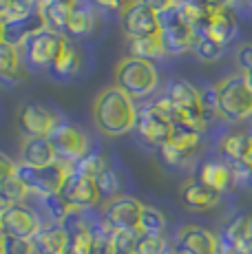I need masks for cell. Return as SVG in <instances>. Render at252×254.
Returning <instances> with one entry per match:
<instances>
[{
    "label": "cell",
    "mask_w": 252,
    "mask_h": 254,
    "mask_svg": "<svg viewBox=\"0 0 252 254\" xmlns=\"http://www.w3.org/2000/svg\"><path fill=\"white\" fill-rule=\"evenodd\" d=\"M56 124L58 117L53 115V111L38 102H27L18 111V128L25 137H49Z\"/></svg>",
    "instance_id": "cell-15"
},
{
    "label": "cell",
    "mask_w": 252,
    "mask_h": 254,
    "mask_svg": "<svg viewBox=\"0 0 252 254\" xmlns=\"http://www.w3.org/2000/svg\"><path fill=\"white\" fill-rule=\"evenodd\" d=\"M45 223L40 221L38 212L29 208L27 203H18L2 212V234L4 237H16V239H29L33 241L40 228Z\"/></svg>",
    "instance_id": "cell-13"
},
{
    "label": "cell",
    "mask_w": 252,
    "mask_h": 254,
    "mask_svg": "<svg viewBox=\"0 0 252 254\" xmlns=\"http://www.w3.org/2000/svg\"><path fill=\"white\" fill-rule=\"evenodd\" d=\"M95 186H98V192H100V201H104V203L118 199L120 192H122V179H120V175L111 166H106L95 177Z\"/></svg>",
    "instance_id": "cell-31"
},
{
    "label": "cell",
    "mask_w": 252,
    "mask_h": 254,
    "mask_svg": "<svg viewBox=\"0 0 252 254\" xmlns=\"http://www.w3.org/2000/svg\"><path fill=\"white\" fill-rule=\"evenodd\" d=\"M0 254H4V234H0Z\"/></svg>",
    "instance_id": "cell-50"
},
{
    "label": "cell",
    "mask_w": 252,
    "mask_h": 254,
    "mask_svg": "<svg viewBox=\"0 0 252 254\" xmlns=\"http://www.w3.org/2000/svg\"><path fill=\"white\" fill-rule=\"evenodd\" d=\"M62 42H64V36L51 31V29H42L36 36H31L25 45L20 47L22 53V62L27 66H33V69H51L53 60H56L58 51H60Z\"/></svg>",
    "instance_id": "cell-8"
},
{
    "label": "cell",
    "mask_w": 252,
    "mask_h": 254,
    "mask_svg": "<svg viewBox=\"0 0 252 254\" xmlns=\"http://www.w3.org/2000/svg\"><path fill=\"white\" fill-rule=\"evenodd\" d=\"M139 239H142L139 230H113L109 241V254H137Z\"/></svg>",
    "instance_id": "cell-32"
},
{
    "label": "cell",
    "mask_w": 252,
    "mask_h": 254,
    "mask_svg": "<svg viewBox=\"0 0 252 254\" xmlns=\"http://www.w3.org/2000/svg\"><path fill=\"white\" fill-rule=\"evenodd\" d=\"M217 115L226 122H244L252 117V89L241 77V73H232L215 86Z\"/></svg>",
    "instance_id": "cell-3"
},
{
    "label": "cell",
    "mask_w": 252,
    "mask_h": 254,
    "mask_svg": "<svg viewBox=\"0 0 252 254\" xmlns=\"http://www.w3.org/2000/svg\"><path fill=\"white\" fill-rule=\"evenodd\" d=\"M171 248L173 246L164 237H144L142 234L137 254H166V252H171Z\"/></svg>",
    "instance_id": "cell-38"
},
{
    "label": "cell",
    "mask_w": 252,
    "mask_h": 254,
    "mask_svg": "<svg viewBox=\"0 0 252 254\" xmlns=\"http://www.w3.org/2000/svg\"><path fill=\"white\" fill-rule=\"evenodd\" d=\"M0 234H2V212H0Z\"/></svg>",
    "instance_id": "cell-51"
},
{
    "label": "cell",
    "mask_w": 252,
    "mask_h": 254,
    "mask_svg": "<svg viewBox=\"0 0 252 254\" xmlns=\"http://www.w3.org/2000/svg\"><path fill=\"white\" fill-rule=\"evenodd\" d=\"M137 106L124 91L118 86H109L95 97L93 104V122L98 130L106 137H120L135 128L137 122Z\"/></svg>",
    "instance_id": "cell-1"
},
{
    "label": "cell",
    "mask_w": 252,
    "mask_h": 254,
    "mask_svg": "<svg viewBox=\"0 0 252 254\" xmlns=\"http://www.w3.org/2000/svg\"><path fill=\"white\" fill-rule=\"evenodd\" d=\"M159 84V73L155 62L139 60V58H124L115 69V86L124 91L130 100H144L153 95Z\"/></svg>",
    "instance_id": "cell-2"
},
{
    "label": "cell",
    "mask_w": 252,
    "mask_h": 254,
    "mask_svg": "<svg viewBox=\"0 0 252 254\" xmlns=\"http://www.w3.org/2000/svg\"><path fill=\"white\" fill-rule=\"evenodd\" d=\"M95 22H98V18H95L93 9H91L89 4H84L82 0H77V4L71 9L64 38H84V36H89V33L95 29Z\"/></svg>",
    "instance_id": "cell-27"
},
{
    "label": "cell",
    "mask_w": 252,
    "mask_h": 254,
    "mask_svg": "<svg viewBox=\"0 0 252 254\" xmlns=\"http://www.w3.org/2000/svg\"><path fill=\"white\" fill-rule=\"evenodd\" d=\"M177 2L184 4V7L197 9V11H212V9H217L219 4H224L221 0H177Z\"/></svg>",
    "instance_id": "cell-42"
},
{
    "label": "cell",
    "mask_w": 252,
    "mask_h": 254,
    "mask_svg": "<svg viewBox=\"0 0 252 254\" xmlns=\"http://www.w3.org/2000/svg\"><path fill=\"white\" fill-rule=\"evenodd\" d=\"M173 246L177 254H219L217 234L201 226H184Z\"/></svg>",
    "instance_id": "cell-16"
},
{
    "label": "cell",
    "mask_w": 252,
    "mask_h": 254,
    "mask_svg": "<svg viewBox=\"0 0 252 254\" xmlns=\"http://www.w3.org/2000/svg\"><path fill=\"white\" fill-rule=\"evenodd\" d=\"M95 9H104V11H113V13H122L133 0H89Z\"/></svg>",
    "instance_id": "cell-41"
},
{
    "label": "cell",
    "mask_w": 252,
    "mask_h": 254,
    "mask_svg": "<svg viewBox=\"0 0 252 254\" xmlns=\"http://www.w3.org/2000/svg\"><path fill=\"white\" fill-rule=\"evenodd\" d=\"M235 58H237V66H239L241 77L248 82V86L252 89V42L241 45L239 49H237Z\"/></svg>",
    "instance_id": "cell-37"
},
{
    "label": "cell",
    "mask_w": 252,
    "mask_h": 254,
    "mask_svg": "<svg viewBox=\"0 0 252 254\" xmlns=\"http://www.w3.org/2000/svg\"><path fill=\"white\" fill-rule=\"evenodd\" d=\"M60 197L73 210H91L100 203V192L98 186H95V179L77 175L73 170H69V175H66L64 184L60 188Z\"/></svg>",
    "instance_id": "cell-12"
},
{
    "label": "cell",
    "mask_w": 252,
    "mask_h": 254,
    "mask_svg": "<svg viewBox=\"0 0 252 254\" xmlns=\"http://www.w3.org/2000/svg\"><path fill=\"white\" fill-rule=\"evenodd\" d=\"M106 159L102 157L100 153H86L82 159H77L75 164H71V170L73 173H77V175H84V177H91V179H95L98 175L102 173V170L106 168Z\"/></svg>",
    "instance_id": "cell-34"
},
{
    "label": "cell",
    "mask_w": 252,
    "mask_h": 254,
    "mask_svg": "<svg viewBox=\"0 0 252 254\" xmlns=\"http://www.w3.org/2000/svg\"><path fill=\"white\" fill-rule=\"evenodd\" d=\"M250 2H252V0H250Z\"/></svg>",
    "instance_id": "cell-53"
},
{
    "label": "cell",
    "mask_w": 252,
    "mask_h": 254,
    "mask_svg": "<svg viewBox=\"0 0 252 254\" xmlns=\"http://www.w3.org/2000/svg\"><path fill=\"white\" fill-rule=\"evenodd\" d=\"M13 173H16V162L0 150V182H4L7 177H11Z\"/></svg>",
    "instance_id": "cell-44"
},
{
    "label": "cell",
    "mask_w": 252,
    "mask_h": 254,
    "mask_svg": "<svg viewBox=\"0 0 252 254\" xmlns=\"http://www.w3.org/2000/svg\"><path fill=\"white\" fill-rule=\"evenodd\" d=\"M252 232V217L248 214H237L224 226L221 234H217L219 241V254H237L241 241Z\"/></svg>",
    "instance_id": "cell-19"
},
{
    "label": "cell",
    "mask_w": 252,
    "mask_h": 254,
    "mask_svg": "<svg viewBox=\"0 0 252 254\" xmlns=\"http://www.w3.org/2000/svg\"><path fill=\"white\" fill-rule=\"evenodd\" d=\"M80 66H82L80 51H77V47L69 40V38H64V42H62L60 51H58L56 60H53V64L49 69L51 77H53V80H60V82L71 80V77L80 71Z\"/></svg>",
    "instance_id": "cell-23"
},
{
    "label": "cell",
    "mask_w": 252,
    "mask_h": 254,
    "mask_svg": "<svg viewBox=\"0 0 252 254\" xmlns=\"http://www.w3.org/2000/svg\"><path fill=\"white\" fill-rule=\"evenodd\" d=\"M232 173L235 175L241 173V179H244L248 173H252V148H250V157H248V162H246V166H232Z\"/></svg>",
    "instance_id": "cell-45"
},
{
    "label": "cell",
    "mask_w": 252,
    "mask_h": 254,
    "mask_svg": "<svg viewBox=\"0 0 252 254\" xmlns=\"http://www.w3.org/2000/svg\"><path fill=\"white\" fill-rule=\"evenodd\" d=\"M192 31H195L197 38H212L219 45L228 47L237 36V20L228 4H219L212 11L201 13V18L195 22Z\"/></svg>",
    "instance_id": "cell-9"
},
{
    "label": "cell",
    "mask_w": 252,
    "mask_h": 254,
    "mask_svg": "<svg viewBox=\"0 0 252 254\" xmlns=\"http://www.w3.org/2000/svg\"><path fill=\"white\" fill-rule=\"evenodd\" d=\"M128 56L146 60V62H155L166 56V51H164V45H162V40H159V36H151V38L128 40Z\"/></svg>",
    "instance_id": "cell-29"
},
{
    "label": "cell",
    "mask_w": 252,
    "mask_h": 254,
    "mask_svg": "<svg viewBox=\"0 0 252 254\" xmlns=\"http://www.w3.org/2000/svg\"><path fill=\"white\" fill-rule=\"evenodd\" d=\"M237 254H252V232L244 239V241H241V246H239V250H237Z\"/></svg>",
    "instance_id": "cell-46"
},
{
    "label": "cell",
    "mask_w": 252,
    "mask_h": 254,
    "mask_svg": "<svg viewBox=\"0 0 252 254\" xmlns=\"http://www.w3.org/2000/svg\"><path fill=\"white\" fill-rule=\"evenodd\" d=\"M20 162L33 168H47L56 164V150L47 137H27L20 146Z\"/></svg>",
    "instance_id": "cell-21"
},
{
    "label": "cell",
    "mask_w": 252,
    "mask_h": 254,
    "mask_svg": "<svg viewBox=\"0 0 252 254\" xmlns=\"http://www.w3.org/2000/svg\"><path fill=\"white\" fill-rule=\"evenodd\" d=\"M69 4H60V2H45L38 7L42 20H45V27L51 29V31L60 33V36H66V24H69V16H71Z\"/></svg>",
    "instance_id": "cell-28"
},
{
    "label": "cell",
    "mask_w": 252,
    "mask_h": 254,
    "mask_svg": "<svg viewBox=\"0 0 252 254\" xmlns=\"http://www.w3.org/2000/svg\"><path fill=\"white\" fill-rule=\"evenodd\" d=\"M22 80H25V62L20 49L0 42V82L13 86Z\"/></svg>",
    "instance_id": "cell-25"
},
{
    "label": "cell",
    "mask_w": 252,
    "mask_h": 254,
    "mask_svg": "<svg viewBox=\"0 0 252 254\" xmlns=\"http://www.w3.org/2000/svg\"><path fill=\"white\" fill-rule=\"evenodd\" d=\"M120 24H122V31L126 33L128 40L159 36L157 13L151 11L148 7H144V4L137 2V0H133V2L120 13Z\"/></svg>",
    "instance_id": "cell-11"
},
{
    "label": "cell",
    "mask_w": 252,
    "mask_h": 254,
    "mask_svg": "<svg viewBox=\"0 0 252 254\" xmlns=\"http://www.w3.org/2000/svg\"><path fill=\"white\" fill-rule=\"evenodd\" d=\"M235 173H232V166L228 162H219V159H212V162H203L197 170V182L206 184L208 188L217 190V192H224L232 186Z\"/></svg>",
    "instance_id": "cell-24"
},
{
    "label": "cell",
    "mask_w": 252,
    "mask_h": 254,
    "mask_svg": "<svg viewBox=\"0 0 252 254\" xmlns=\"http://www.w3.org/2000/svg\"><path fill=\"white\" fill-rule=\"evenodd\" d=\"M66 246H69V234L60 223H47L33 237L36 254H66Z\"/></svg>",
    "instance_id": "cell-22"
},
{
    "label": "cell",
    "mask_w": 252,
    "mask_h": 254,
    "mask_svg": "<svg viewBox=\"0 0 252 254\" xmlns=\"http://www.w3.org/2000/svg\"><path fill=\"white\" fill-rule=\"evenodd\" d=\"M69 166L56 162L47 168H33V166H27L22 162H16V179L27 188L29 194L33 197H49V194L60 192L62 184H64L66 175H69Z\"/></svg>",
    "instance_id": "cell-4"
},
{
    "label": "cell",
    "mask_w": 252,
    "mask_h": 254,
    "mask_svg": "<svg viewBox=\"0 0 252 254\" xmlns=\"http://www.w3.org/2000/svg\"><path fill=\"white\" fill-rule=\"evenodd\" d=\"M250 148H252V135L244 133V130L226 133L219 141L221 155L230 166H246L250 157Z\"/></svg>",
    "instance_id": "cell-20"
},
{
    "label": "cell",
    "mask_w": 252,
    "mask_h": 254,
    "mask_svg": "<svg viewBox=\"0 0 252 254\" xmlns=\"http://www.w3.org/2000/svg\"><path fill=\"white\" fill-rule=\"evenodd\" d=\"M139 232L144 237H164V232H166V217H164L162 210L144 203L142 217H139Z\"/></svg>",
    "instance_id": "cell-30"
},
{
    "label": "cell",
    "mask_w": 252,
    "mask_h": 254,
    "mask_svg": "<svg viewBox=\"0 0 252 254\" xmlns=\"http://www.w3.org/2000/svg\"><path fill=\"white\" fill-rule=\"evenodd\" d=\"M2 22H4V42L18 49L25 45L31 36H36L38 31L47 29L40 11L27 13V16H20V18H7Z\"/></svg>",
    "instance_id": "cell-17"
},
{
    "label": "cell",
    "mask_w": 252,
    "mask_h": 254,
    "mask_svg": "<svg viewBox=\"0 0 252 254\" xmlns=\"http://www.w3.org/2000/svg\"><path fill=\"white\" fill-rule=\"evenodd\" d=\"M47 139L51 141L53 150H56L58 162H62L66 166L75 164L77 159H82L89 153V137L73 122L58 120V124L53 126L51 135Z\"/></svg>",
    "instance_id": "cell-7"
},
{
    "label": "cell",
    "mask_w": 252,
    "mask_h": 254,
    "mask_svg": "<svg viewBox=\"0 0 252 254\" xmlns=\"http://www.w3.org/2000/svg\"><path fill=\"white\" fill-rule=\"evenodd\" d=\"M179 199H182V203L188 210L203 212V210H210V208H215L217 203H219L221 192H217V190L208 188L206 184L192 179V182L182 186V190H179Z\"/></svg>",
    "instance_id": "cell-18"
},
{
    "label": "cell",
    "mask_w": 252,
    "mask_h": 254,
    "mask_svg": "<svg viewBox=\"0 0 252 254\" xmlns=\"http://www.w3.org/2000/svg\"><path fill=\"white\" fill-rule=\"evenodd\" d=\"M38 0H9V11L7 16H4V20L7 18H20V16H27V13H33L38 11Z\"/></svg>",
    "instance_id": "cell-39"
},
{
    "label": "cell",
    "mask_w": 252,
    "mask_h": 254,
    "mask_svg": "<svg viewBox=\"0 0 252 254\" xmlns=\"http://www.w3.org/2000/svg\"><path fill=\"white\" fill-rule=\"evenodd\" d=\"M93 223V221H91ZM69 234V246H66V254H93V234H91V226L77 228V230L66 232Z\"/></svg>",
    "instance_id": "cell-33"
},
{
    "label": "cell",
    "mask_w": 252,
    "mask_h": 254,
    "mask_svg": "<svg viewBox=\"0 0 252 254\" xmlns=\"http://www.w3.org/2000/svg\"><path fill=\"white\" fill-rule=\"evenodd\" d=\"M171 106L175 109V113L182 117V124H188L197 130L206 128V109H203L201 93L186 80H173L166 86L164 93Z\"/></svg>",
    "instance_id": "cell-5"
},
{
    "label": "cell",
    "mask_w": 252,
    "mask_h": 254,
    "mask_svg": "<svg viewBox=\"0 0 252 254\" xmlns=\"http://www.w3.org/2000/svg\"><path fill=\"white\" fill-rule=\"evenodd\" d=\"M173 122L168 120L157 106L153 104H146L144 109L137 111V122H135V130L139 133L146 144L151 146H157L162 148L168 139H171V133H173Z\"/></svg>",
    "instance_id": "cell-10"
},
{
    "label": "cell",
    "mask_w": 252,
    "mask_h": 254,
    "mask_svg": "<svg viewBox=\"0 0 252 254\" xmlns=\"http://www.w3.org/2000/svg\"><path fill=\"white\" fill-rule=\"evenodd\" d=\"M9 11V0H0V18L4 20V16H7Z\"/></svg>",
    "instance_id": "cell-48"
},
{
    "label": "cell",
    "mask_w": 252,
    "mask_h": 254,
    "mask_svg": "<svg viewBox=\"0 0 252 254\" xmlns=\"http://www.w3.org/2000/svg\"><path fill=\"white\" fill-rule=\"evenodd\" d=\"M159 18V40L164 45L166 56H179V53L192 51L195 45V31L186 20L182 18L177 4L164 13H157Z\"/></svg>",
    "instance_id": "cell-6"
},
{
    "label": "cell",
    "mask_w": 252,
    "mask_h": 254,
    "mask_svg": "<svg viewBox=\"0 0 252 254\" xmlns=\"http://www.w3.org/2000/svg\"><path fill=\"white\" fill-rule=\"evenodd\" d=\"M45 2H60V4H69V7H75L77 0H38V4H45Z\"/></svg>",
    "instance_id": "cell-47"
},
{
    "label": "cell",
    "mask_w": 252,
    "mask_h": 254,
    "mask_svg": "<svg viewBox=\"0 0 252 254\" xmlns=\"http://www.w3.org/2000/svg\"><path fill=\"white\" fill-rule=\"evenodd\" d=\"M201 135H203V130H197L188 124H175L173 126L171 139H168L166 144L188 159V157H192V155L197 153V148L201 146Z\"/></svg>",
    "instance_id": "cell-26"
},
{
    "label": "cell",
    "mask_w": 252,
    "mask_h": 254,
    "mask_svg": "<svg viewBox=\"0 0 252 254\" xmlns=\"http://www.w3.org/2000/svg\"><path fill=\"white\" fill-rule=\"evenodd\" d=\"M0 42H4V22H2V18H0Z\"/></svg>",
    "instance_id": "cell-49"
},
{
    "label": "cell",
    "mask_w": 252,
    "mask_h": 254,
    "mask_svg": "<svg viewBox=\"0 0 252 254\" xmlns=\"http://www.w3.org/2000/svg\"><path fill=\"white\" fill-rule=\"evenodd\" d=\"M137 2H142L144 7H148L155 13H164V11H168V9L175 7L177 0H137Z\"/></svg>",
    "instance_id": "cell-43"
},
{
    "label": "cell",
    "mask_w": 252,
    "mask_h": 254,
    "mask_svg": "<svg viewBox=\"0 0 252 254\" xmlns=\"http://www.w3.org/2000/svg\"><path fill=\"white\" fill-rule=\"evenodd\" d=\"M224 4H230V2H237V0H221Z\"/></svg>",
    "instance_id": "cell-52"
},
{
    "label": "cell",
    "mask_w": 252,
    "mask_h": 254,
    "mask_svg": "<svg viewBox=\"0 0 252 254\" xmlns=\"http://www.w3.org/2000/svg\"><path fill=\"white\" fill-rule=\"evenodd\" d=\"M226 47L219 45L212 38H195V45H192V53L199 58L201 62H217L224 56Z\"/></svg>",
    "instance_id": "cell-35"
},
{
    "label": "cell",
    "mask_w": 252,
    "mask_h": 254,
    "mask_svg": "<svg viewBox=\"0 0 252 254\" xmlns=\"http://www.w3.org/2000/svg\"><path fill=\"white\" fill-rule=\"evenodd\" d=\"M144 203L135 197L120 194L118 199L104 203L102 217L113 230H139V217H142Z\"/></svg>",
    "instance_id": "cell-14"
},
{
    "label": "cell",
    "mask_w": 252,
    "mask_h": 254,
    "mask_svg": "<svg viewBox=\"0 0 252 254\" xmlns=\"http://www.w3.org/2000/svg\"><path fill=\"white\" fill-rule=\"evenodd\" d=\"M40 201H42V206H45L47 214H49V219H51L49 223H62L71 212H73V208H71L69 203H66L64 199L60 197V192L49 194V197L40 199Z\"/></svg>",
    "instance_id": "cell-36"
},
{
    "label": "cell",
    "mask_w": 252,
    "mask_h": 254,
    "mask_svg": "<svg viewBox=\"0 0 252 254\" xmlns=\"http://www.w3.org/2000/svg\"><path fill=\"white\" fill-rule=\"evenodd\" d=\"M4 254H36L33 241H29V239L4 237Z\"/></svg>",
    "instance_id": "cell-40"
}]
</instances>
